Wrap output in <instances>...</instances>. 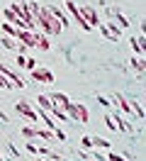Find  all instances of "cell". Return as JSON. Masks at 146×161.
<instances>
[{
    "label": "cell",
    "mask_w": 146,
    "mask_h": 161,
    "mask_svg": "<svg viewBox=\"0 0 146 161\" xmlns=\"http://www.w3.org/2000/svg\"><path fill=\"white\" fill-rule=\"evenodd\" d=\"M34 20H37V30H41L44 34H58V32H61V25L51 17L49 8H41V5H39V12H37Z\"/></svg>",
    "instance_id": "6da1fadb"
},
{
    "label": "cell",
    "mask_w": 146,
    "mask_h": 161,
    "mask_svg": "<svg viewBox=\"0 0 146 161\" xmlns=\"http://www.w3.org/2000/svg\"><path fill=\"white\" fill-rule=\"evenodd\" d=\"M66 115H68V120H71V122H73V120H78V122H88V120H90L88 110L80 105V103H68V105H66Z\"/></svg>",
    "instance_id": "7a4b0ae2"
},
{
    "label": "cell",
    "mask_w": 146,
    "mask_h": 161,
    "mask_svg": "<svg viewBox=\"0 0 146 161\" xmlns=\"http://www.w3.org/2000/svg\"><path fill=\"white\" fill-rule=\"evenodd\" d=\"M15 112H19V115H22V117H27L29 122H34V125H37V108H32V105H29L27 100H19V103H15Z\"/></svg>",
    "instance_id": "3957f363"
},
{
    "label": "cell",
    "mask_w": 146,
    "mask_h": 161,
    "mask_svg": "<svg viewBox=\"0 0 146 161\" xmlns=\"http://www.w3.org/2000/svg\"><path fill=\"white\" fill-rule=\"evenodd\" d=\"M97 27L102 30V34H105L107 39H112V42H117L119 37H122V30H119V27H117V25H115L112 20H110V22H100Z\"/></svg>",
    "instance_id": "277c9868"
},
{
    "label": "cell",
    "mask_w": 146,
    "mask_h": 161,
    "mask_svg": "<svg viewBox=\"0 0 146 161\" xmlns=\"http://www.w3.org/2000/svg\"><path fill=\"white\" fill-rule=\"evenodd\" d=\"M78 10H80V15H83V20H85V25L90 30L100 25V17H97V12L93 10V5H83V8H78Z\"/></svg>",
    "instance_id": "5b68a950"
},
{
    "label": "cell",
    "mask_w": 146,
    "mask_h": 161,
    "mask_svg": "<svg viewBox=\"0 0 146 161\" xmlns=\"http://www.w3.org/2000/svg\"><path fill=\"white\" fill-rule=\"evenodd\" d=\"M0 73H3V76H5V78L12 83V86H17V88H24V78H22L19 73H15L12 69H8L5 64H0Z\"/></svg>",
    "instance_id": "8992f818"
},
{
    "label": "cell",
    "mask_w": 146,
    "mask_h": 161,
    "mask_svg": "<svg viewBox=\"0 0 146 161\" xmlns=\"http://www.w3.org/2000/svg\"><path fill=\"white\" fill-rule=\"evenodd\" d=\"M32 80H39V83H54V73H51V71L49 69H32Z\"/></svg>",
    "instance_id": "52a82bcc"
},
{
    "label": "cell",
    "mask_w": 146,
    "mask_h": 161,
    "mask_svg": "<svg viewBox=\"0 0 146 161\" xmlns=\"http://www.w3.org/2000/svg\"><path fill=\"white\" fill-rule=\"evenodd\" d=\"M66 10L71 12V15H73V20H76L78 25L83 27V30H90V27L85 25V20H83V15H80V10H78V5L73 3V0H66Z\"/></svg>",
    "instance_id": "ba28073f"
},
{
    "label": "cell",
    "mask_w": 146,
    "mask_h": 161,
    "mask_svg": "<svg viewBox=\"0 0 146 161\" xmlns=\"http://www.w3.org/2000/svg\"><path fill=\"white\" fill-rule=\"evenodd\" d=\"M107 12H110V20H117V27H119V30L132 25V22H129V17H127V15H122L119 10H115V8H110Z\"/></svg>",
    "instance_id": "9c48e42d"
},
{
    "label": "cell",
    "mask_w": 146,
    "mask_h": 161,
    "mask_svg": "<svg viewBox=\"0 0 146 161\" xmlns=\"http://www.w3.org/2000/svg\"><path fill=\"white\" fill-rule=\"evenodd\" d=\"M34 47H37V49H41V51H49V49H51V42H49L46 34L34 32Z\"/></svg>",
    "instance_id": "30bf717a"
},
{
    "label": "cell",
    "mask_w": 146,
    "mask_h": 161,
    "mask_svg": "<svg viewBox=\"0 0 146 161\" xmlns=\"http://www.w3.org/2000/svg\"><path fill=\"white\" fill-rule=\"evenodd\" d=\"M49 12H51V17H54V20L61 25V30H66V27H68V17H66L61 10H58L56 5H51V8H49Z\"/></svg>",
    "instance_id": "8fae6325"
},
{
    "label": "cell",
    "mask_w": 146,
    "mask_h": 161,
    "mask_svg": "<svg viewBox=\"0 0 146 161\" xmlns=\"http://www.w3.org/2000/svg\"><path fill=\"white\" fill-rule=\"evenodd\" d=\"M17 39L24 44V47H29V49H34V32H27V30H19L17 32Z\"/></svg>",
    "instance_id": "7c38bea8"
},
{
    "label": "cell",
    "mask_w": 146,
    "mask_h": 161,
    "mask_svg": "<svg viewBox=\"0 0 146 161\" xmlns=\"http://www.w3.org/2000/svg\"><path fill=\"white\" fill-rule=\"evenodd\" d=\"M112 100H115V105H117V108H119L122 112H127V115H132V105H129V100H127L124 95H119V93H115V98H112Z\"/></svg>",
    "instance_id": "4fadbf2b"
},
{
    "label": "cell",
    "mask_w": 146,
    "mask_h": 161,
    "mask_svg": "<svg viewBox=\"0 0 146 161\" xmlns=\"http://www.w3.org/2000/svg\"><path fill=\"white\" fill-rule=\"evenodd\" d=\"M49 98H51V103H54V105L63 108V110H66V105L71 103V98H68L66 93H54V95H49Z\"/></svg>",
    "instance_id": "5bb4252c"
},
{
    "label": "cell",
    "mask_w": 146,
    "mask_h": 161,
    "mask_svg": "<svg viewBox=\"0 0 146 161\" xmlns=\"http://www.w3.org/2000/svg\"><path fill=\"white\" fill-rule=\"evenodd\" d=\"M90 147H97V149H112V142L102 139V137H88Z\"/></svg>",
    "instance_id": "9a60e30c"
},
{
    "label": "cell",
    "mask_w": 146,
    "mask_h": 161,
    "mask_svg": "<svg viewBox=\"0 0 146 161\" xmlns=\"http://www.w3.org/2000/svg\"><path fill=\"white\" fill-rule=\"evenodd\" d=\"M27 151H29V154H41V156H49V149H46V147H39V144H32V142H27Z\"/></svg>",
    "instance_id": "2e32d148"
},
{
    "label": "cell",
    "mask_w": 146,
    "mask_h": 161,
    "mask_svg": "<svg viewBox=\"0 0 146 161\" xmlns=\"http://www.w3.org/2000/svg\"><path fill=\"white\" fill-rule=\"evenodd\" d=\"M132 47H134V51L139 54V56H144V32H141L136 39H132Z\"/></svg>",
    "instance_id": "e0dca14e"
},
{
    "label": "cell",
    "mask_w": 146,
    "mask_h": 161,
    "mask_svg": "<svg viewBox=\"0 0 146 161\" xmlns=\"http://www.w3.org/2000/svg\"><path fill=\"white\" fill-rule=\"evenodd\" d=\"M51 105H54V103H51V98H49V95H39L37 98V108H41V110H51Z\"/></svg>",
    "instance_id": "ac0fdd59"
},
{
    "label": "cell",
    "mask_w": 146,
    "mask_h": 161,
    "mask_svg": "<svg viewBox=\"0 0 146 161\" xmlns=\"http://www.w3.org/2000/svg\"><path fill=\"white\" fill-rule=\"evenodd\" d=\"M3 32H5V37H12V39H17V27L15 25H10V22H3Z\"/></svg>",
    "instance_id": "d6986e66"
},
{
    "label": "cell",
    "mask_w": 146,
    "mask_h": 161,
    "mask_svg": "<svg viewBox=\"0 0 146 161\" xmlns=\"http://www.w3.org/2000/svg\"><path fill=\"white\" fill-rule=\"evenodd\" d=\"M132 112L136 115V120H144V108H141V100H132Z\"/></svg>",
    "instance_id": "ffe728a7"
},
{
    "label": "cell",
    "mask_w": 146,
    "mask_h": 161,
    "mask_svg": "<svg viewBox=\"0 0 146 161\" xmlns=\"http://www.w3.org/2000/svg\"><path fill=\"white\" fill-rule=\"evenodd\" d=\"M0 42H3V47H5V49H17V42L12 39V37H3Z\"/></svg>",
    "instance_id": "44dd1931"
},
{
    "label": "cell",
    "mask_w": 146,
    "mask_h": 161,
    "mask_svg": "<svg viewBox=\"0 0 146 161\" xmlns=\"http://www.w3.org/2000/svg\"><path fill=\"white\" fill-rule=\"evenodd\" d=\"M105 125H107V127H110L112 132H119V130H117V122H115V115H112V112H110V115L105 117Z\"/></svg>",
    "instance_id": "7402d4cb"
},
{
    "label": "cell",
    "mask_w": 146,
    "mask_h": 161,
    "mask_svg": "<svg viewBox=\"0 0 146 161\" xmlns=\"http://www.w3.org/2000/svg\"><path fill=\"white\" fill-rule=\"evenodd\" d=\"M0 88H3V91H12V88H15V86H12V83H10V80L5 78V76H3V73H0Z\"/></svg>",
    "instance_id": "603a6c76"
},
{
    "label": "cell",
    "mask_w": 146,
    "mask_h": 161,
    "mask_svg": "<svg viewBox=\"0 0 146 161\" xmlns=\"http://www.w3.org/2000/svg\"><path fill=\"white\" fill-rule=\"evenodd\" d=\"M22 134H24V137H34V134H37V125H34V127H24Z\"/></svg>",
    "instance_id": "cb8c5ba5"
},
{
    "label": "cell",
    "mask_w": 146,
    "mask_h": 161,
    "mask_svg": "<svg viewBox=\"0 0 146 161\" xmlns=\"http://www.w3.org/2000/svg\"><path fill=\"white\" fill-rule=\"evenodd\" d=\"M107 161H127V156H122V154H115V151H112V154L107 156Z\"/></svg>",
    "instance_id": "d4e9b609"
},
{
    "label": "cell",
    "mask_w": 146,
    "mask_h": 161,
    "mask_svg": "<svg viewBox=\"0 0 146 161\" xmlns=\"http://www.w3.org/2000/svg\"><path fill=\"white\" fill-rule=\"evenodd\" d=\"M54 137H56L58 142H63V139H66V134H63V130H58V127L54 130Z\"/></svg>",
    "instance_id": "484cf974"
},
{
    "label": "cell",
    "mask_w": 146,
    "mask_h": 161,
    "mask_svg": "<svg viewBox=\"0 0 146 161\" xmlns=\"http://www.w3.org/2000/svg\"><path fill=\"white\" fill-rule=\"evenodd\" d=\"M24 69H29V71H32V69H37V61H34V59H27V64H24Z\"/></svg>",
    "instance_id": "4316f807"
},
{
    "label": "cell",
    "mask_w": 146,
    "mask_h": 161,
    "mask_svg": "<svg viewBox=\"0 0 146 161\" xmlns=\"http://www.w3.org/2000/svg\"><path fill=\"white\" fill-rule=\"evenodd\" d=\"M97 103H100V105H105V108H107V105H110V100H107L105 95H100V98H97Z\"/></svg>",
    "instance_id": "83f0119b"
},
{
    "label": "cell",
    "mask_w": 146,
    "mask_h": 161,
    "mask_svg": "<svg viewBox=\"0 0 146 161\" xmlns=\"http://www.w3.org/2000/svg\"><path fill=\"white\" fill-rule=\"evenodd\" d=\"M27 64V56H17V66H24Z\"/></svg>",
    "instance_id": "f1b7e54d"
},
{
    "label": "cell",
    "mask_w": 146,
    "mask_h": 161,
    "mask_svg": "<svg viewBox=\"0 0 146 161\" xmlns=\"http://www.w3.org/2000/svg\"><path fill=\"white\" fill-rule=\"evenodd\" d=\"M0 161H5V159H3V156H0Z\"/></svg>",
    "instance_id": "f546056e"
},
{
    "label": "cell",
    "mask_w": 146,
    "mask_h": 161,
    "mask_svg": "<svg viewBox=\"0 0 146 161\" xmlns=\"http://www.w3.org/2000/svg\"><path fill=\"white\" fill-rule=\"evenodd\" d=\"M37 161H44V159H37Z\"/></svg>",
    "instance_id": "4dcf8cb0"
}]
</instances>
